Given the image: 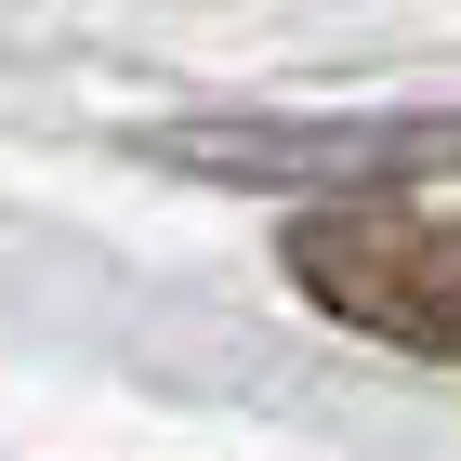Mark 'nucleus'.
Instances as JSON below:
<instances>
[{"instance_id":"nucleus-1","label":"nucleus","mask_w":461,"mask_h":461,"mask_svg":"<svg viewBox=\"0 0 461 461\" xmlns=\"http://www.w3.org/2000/svg\"><path fill=\"white\" fill-rule=\"evenodd\" d=\"M277 277L356 343L461 369V212L435 198H303L277 224Z\"/></svg>"},{"instance_id":"nucleus-2","label":"nucleus","mask_w":461,"mask_h":461,"mask_svg":"<svg viewBox=\"0 0 461 461\" xmlns=\"http://www.w3.org/2000/svg\"><path fill=\"white\" fill-rule=\"evenodd\" d=\"M145 158L224 185H290V198H409L461 172V106H369V119H185L145 132Z\"/></svg>"}]
</instances>
